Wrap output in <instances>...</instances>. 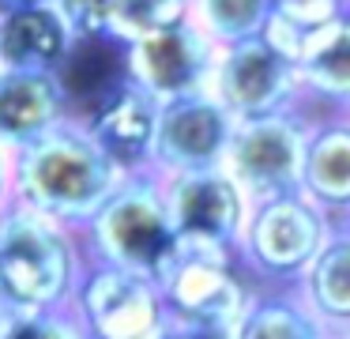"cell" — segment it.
I'll return each instance as SVG.
<instances>
[{
  "label": "cell",
  "mask_w": 350,
  "mask_h": 339,
  "mask_svg": "<svg viewBox=\"0 0 350 339\" xmlns=\"http://www.w3.org/2000/svg\"><path fill=\"white\" fill-rule=\"evenodd\" d=\"M332 339H350V331H335V336Z\"/></svg>",
  "instance_id": "cell-28"
},
{
  "label": "cell",
  "mask_w": 350,
  "mask_h": 339,
  "mask_svg": "<svg viewBox=\"0 0 350 339\" xmlns=\"http://www.w3.org/2000/svg\"><path fill=\"white\" fill-rule=\"evenodd\" d=\"M237 121L215 95H192L162 105L159 140H154V166L159 177L196 170H219L226 158L230 136Z\"/></svg>",
  "instance_id": "cell-11"
},
{
  "label": "cell",
  "mask_w": 350,
  "mask_h": 339,
  "mask_svg": "<svg viewBox=\"0 0 350 339\" xmlns=\"http://www.w3.org/2000/svg\"><path fill=\"white\" fill-rule=\"evenodd\" d=\"M91 339H170V321L162 286L132 271L87 260L76 294L68 301Z\"/></svg>",
  "instance_id": "cell-7"
},
{
  "label": "cell",
  "mask_w": 350,
  "mask_h": 339,
  "mask_svg": "<svg viewBox=\"0 0 350 339\" xmlns=\"http://www.w3.org/2000/svg\"><path fill=\"white\" fill-rule=\"evenodd\" d=\"M76 38L49 0L0 8V64L4 72H61Z\"/></svg>",
  "instance_id": "cell-14"
},
{
  "label": "cell",
  "mask_w": 350,
  "mask_h": 339,
  "mask_svg": "<svg viewBox=\"0 0 350 339\" xmlns=\"http://www.w3.org/2000/svg\"><path fill=\"white\" fill-rule=\"evenodd\" d=\"M185 4H189V0H185Z\"/></svg>",
  "instance_id": "cell-33"
},
{
  "label": "cell",
  "mask_w": 350,
  "mask_h": 339,
  "mask_svg": "<svg viewBox=\"0 0 350 339\" xmlns=\"http://www.w3.org/2000/svg\"><path fill=\"white\" fill-rule=\"evenodd\" d=\"M185 15H189L185 0H109L106 38L117 45H129V42L154 34V30L174 27Z\"/></svg>",
  "instance_id": "cell-20"
},
{
  "label": "cell",
  "mask_w": 350,
  "mask_h": 339,
  "mask_svg": "<svg viewBox=\"0 0 350 339\" xmlns=\"http://www.w3.org/2000/svg\"><path fill=\"white\" fill-rule=\"evenodd\" d=\"M294 64L305 105L312 113L350 110V8H342L320 27L305 30L301 53Z\"/></svg>",
  "instance_id": "cell-15"
},
{
  "label": "cell",
  "mask_w": 350,
  "mask_h": 339,
  "mask_svg": "<svg viewBox=\"0 0 350 339\" xmlns=\"http://www.w3.org/2000/svg\"><path fill=\"white\" fill-rule=\"evenodd\" d=\"M342 0H271V15L294 23L297 30H312L342 12Z\"/></svg>",
  "instance_id": "cell-23"
},
{
  "label": "cell",
  "mask_w": 350,
  "mask_h": 339,
  "mask_svg": "<svg viewBox=\"0 0 350 339\" xmlns=\"http://www.w3.org/2000/svg\"><path fill=\"white\" fill-rule=\"evenodd\" d=\"M83 264L79 230L16 200L0 208V301L8 313L68 305Z\"/></svg>",
  "instance_id": "cell-2"
},
{
  "label": "cell",
  "mask_w": 350,
  "mask_h": 339,
  "mask_svg": "<svg viewBox=\"0 0 350 339\" xmlns=\"http://www.w3.org/2000/svg\"><path fill=\"white\" fill-rule=\"evenodd\" d=\"M312 117L317 113L309 105H297V110H282L271 117H252L234 125L222 170L234 177V185L245 192L249 203L301 192Z\"/></svg>",
  "instance_id": "cell-4"
},
{
  "label": "cell",
  "mask_w": 350,
  "mask_h": 339,
  "mask_svg": "<svg viewBox=\"0 0 350 339\" xmlns=\"http://www.w3.org/2000/svg\"><path fill=\"white\" fill-rule=\"evenodd\" d=\"M174 328L192 331H234L249 313V283L237 271V260H211V256H181L177 268L162 283Z\"/></svg>",
  "instance_id": "cell-10"
},
{
  "label": "cell",
  "mask_w": 350,
  "mask_h": 339,
  "mask_svg": "<svg viewBox=\"0 0 350 339\" xmlns=\"http://www.w3.org/2000/svg\"><path fill=\"white\" fill-rule=\"evenodd\" d=\"M301 192L339 223L350 215V117L317 113L305 147Z\"/></svg>",
  "instance_id": "cell-16"
},
{
  "label": "cell",
  "mask_w": 350,
  "mask_h": 339,
  "mask_svg": "<svg viewBox=\"0 0 350 339\" xmlns=\"http://www.w3.org/2000/svg\"><path fill=\"white\" fill-rule=\"evenodd\" d=\"M159 117L162 105L129 79L113 83L102 98H94L79 121L87 125L91 140L106 151V158L124 173H154V140H159Z\"/></svg>",
  "instance_id": "cell-12"
},
{
  "label": "cell",
  "mask_w": 350,
  "mask_h": 339,
  "mask_svg": "<svg viewBox=\"0 0 350 339\" xmlns=\"http://www.w3.org/2000/svg\"><path fill=\"white\" fill-rule=\"evenodd\" d=\"M342 4H347V8H350V0H342Z\"/></svg>",
  "instance_id": "cell-30"
},
{
  "label": "cell",
  "mask_w": 350,
  "mask_h": 339,
  "mask_svg": "<svg viewBox=\"0 0 350 339\" xmlns=\"http://www.w3.org/2000/svg\"><path fill=\"white\" fill-rule=\"evenodd\" d=\"M0 339H91L79 324L76 309H27V313H8Z\"/></svg>",
  "instance_id": "cell-21"
},
{
  "label": "cell",
  "mask_w": 350,
  "mask_h": 339,
  "mask_svg": "<svg viewBox=\"0 0 350 339\" xmlns=\"http://www.w3.org/2000/svg\"><path fill=\"white\" fill-rule=\"evenodd\" d=\"M189 19L215 45H234L264 34L271 0H189Z\"/></svg>",
  "instance_id": "cell-19"
},
{
  "label": "cell",
  "mask_w": 350,
  "mask_h": 339,
  "mask_svg": "<svg viewBox=\"0 0 350 339\" xmlns=\"http://www.w3.org/2000/svg\"><path fill=\"white\" fill-rule=\"evenodd\" d=\"M79 241H83L87 260L132 271V275L151 279L159 286L185 256L181 241L170 226L159 173L124 177L117 192L79 230Z\"/></svg>",
  "instance_id": "cell-3"
},
{
  "label": "cell",
  "mask_w": 350,
  "mask_h": 339,
  "mask_svg": "<svg viewBox=\"0 0 350 339\" xmlns=\"http://www.w3.org/2000/svg\"><path fill=\"white\" fill-rule=\"evenodd\" d=\"M76 117L61 72H0V147L19 155Z\"/></svg>",
  "instance_id": "cell-13"
},
{
  "label": "cell",
  "mask_w": 350,
  "mask_h": 339,
  "mask_svg": "<svg viewBox=\"0 0 350 339\" xmlns=\"http://www.w3.org/2000/svg\"><path fill=\"white\" fill-rule=\"evenodd\" d=\"M16 4H27V0H0V8H16Z\"/></svg>",
  "instance_id": "cell-27"
},
{
  "label": "cell",
  "mask_w": 350,
  "mask_h": 339,
  "mask_svg": "<svg viewBox=\"0 0 350 339\" xmlns=\"http://www.w3.org/2000/svg\"><path fill=\"white\" fill-rule=\"evenodd\" d=\"M0 72H4V64H0Z\"/></svg>",
  "instance_id": "cell-31"
},
{
  "label": "cell",
  "mask_w": 350,
  "mask_h": 339,
  "mask_svg": "<svg viewBox=\"0 0 350 339\" xmlns=\"http://www.w3.org/2000/svg\"><path fill=\"white\" fill-rule=\"evenodd\" d=\"M332 230L335 218L324 208H317L305 192L249 203L237 264L252 268L264 279H294L297 283L324 249V241L332 238Z\"/></svg>",
  "instance_id": "cell-5"
},
{
  "label": "cell",
  "mask_w": 350,
  "mask_h": 339,
  "mask_svg": "<svg viewBox=\"0 0 350 339\" xmlns=\"http://www.w3.org/2000/svg\"><path fill=\"white\" fill-rule=\"evenodd\" d=\"M121 181L124 173L91 140L79 117H68L38 143L12 155V200L72 230H83Z\"/></svg>",
  "instance_id": "cell-1"
},
{
  "label": "cell",
  "mask_w": 350,
  "mask_h": 339,
  "mask_svg": "<svg viewBox=\"0 0 350 339\" xmlns=\"http://www.w3.org/2000/svg\"><path fill=\"white\" fill-rule=\"evenodd\" d=\"M4 321H8V309H4V301H0V331H4Z\"/></svg>",
  "instance_id": "cell-26"
},
{
  "label": "cell",
  "mask_w": 350,
  "mask_h": 339,
  "mask_svg": "<svg viewBox=\"0 0 350 339\" xmlns=\"http://www.w3.org/2000/svg\"><path fill=\"white\" fill-rule=\"evenodd\" d=\"M162 200L185 256L237 260L249 200L222 166L162 177Z\"/></svg>",
  "instance_id": "cell-6"
},
{
  "label": "cell",
  "mask_w": 350,
  "mask_h": 339,
  "mask_svg": "<svg viewBox=\"0 0 350 339\" xmlns=\"http://www.w3.org/2000/svg\"><path fill=\"white\" fill-rule=\"evenodd\" d=\"M339 223H347V226H350V215H342V218H339Z\"/></svg>",
  "instance_id": "cell-29"
},
{
  "label": "cell",
  "mask_w": 350,
  "mask_h": 339,
  "mask_svg": "<svg viewBox=\"0 0 350 339\" xmlns=\"http://www.w3.org/2000/svg\"><path fill=\"white\" fill-rule=\"evenodd\" d=\"M347 117H350V110H347Z\"/></svg>",
  "instance_id": "cell-32"
},
{
  "label": "cell",
  "mask_w": 350,
  "mask_h": 339,
  "mask_svg": "<svg viewBox=\"0 0 350 339\" xmlns=\"http://www.w3.org/2000/svg\"><path fill=\"white\" fill-rule=\"evenodd\" d=\"M53 12L61 15V23L68 27V34L76 42H98L106 38V15L109 0H49Z\"/></svg>",
  "instance_id": "cell-22"
},
{
  "label": "cell",
  "mask_w": 350,
  "mask_h": 339,
  "mask_svg": "<svg viewBox=\"0 0 350 339\" xmlns=\"http://www.w3.org/2000/svg\"><path fill=\"white\" fill-rule=\"evenodd\" d=\"M211 95L226 105L234 121L271 117V113L305 105L297 64L282 57L264 34L234 45H219Z\"/></svg>",
  "instance_id": "cell-9"
},
{
  "label": "cell",
  "mask_w": 350,
  "mask_h": 339,
  "mask_svg": "<svg viewBox=\"0 0 350 339\" xmlns=\"http://www.w3.org/2000/svg\"><path fill=\"white\" fill-rule=\"evenodd\" d=\"M297 294L332 331H350V226L335 223L317 260L297 279Z\"/></svg>",
  "instance_id": "cell-17"
},
{
  "label": "cell",
  "mask_w": 350,
  "mask_h": 339,
  "mask_svg": "<svg viewBox=\"0 0 350 339\" xmlns=\"http://www.w3.org/2000/svg\"><path fill=\"white\" fill-rule=\"evenodd\" d=\"M12 200V155L0 147V208Z\"/></svg>",
  "instance_id": "cell-24"
},
{
  "label": "cell",
  "mask_w": 350,
  "mask_h": 339,
  "mask_svg": "<svg viewBox=\"0 0 350 339\" xmlns=\"http://www.w3.org/2000/svg\"><path fill=\"white\" fill-rule=\"evenodd\" d=\"M215 60H219V45L189 15L166 30H154L139 42L121 45L124 79L144 95H151L159 105L192 95H211Z\"/></svg>",
  "instance_id": "cell-8"
},
{
  "label": "cell",
  "mask_w": 350,
  "mask_h": 339,
  "mask_svg": "<svg viewBox=\"0 0 350 339\" xmlns=\"http://www.w3.org/2000/svg\"><path fill=\"white\" fill-rule=\"evenodd\" d=\"M335 331L305 305L297 290H275L252 298L249 313L234 328V339H332Z\"/></svg>",
  "instance_id": "cell-18"
},
{
  "label": "cell",
  "mask_w": 350,
  "mask_h": 339,
  "mask_svg": "<svg viewBox=\"0 0 350 339\" xmlns=\"http://www.w3.org/2000/svg\"><path fill=\"white\" fill-rule=\"evenodd\" d=\"M170 339H234V331H192V328H174Z\"/></svg>",
  "instance_id": "cell-25"
}]
</instances>
